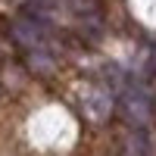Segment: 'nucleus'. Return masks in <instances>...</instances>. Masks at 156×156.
<instances>
[{"instance_id": "1", "label": "nucleus", "mask_w": 156, "mask_h": 156, "mask_svg": "<svg viewBox=\"0 0 156 156\" xmlns=\"http://www.w3.org/2000/svg\"><path fill=\"white\" fill-rule=\"evenodd\" d=\"M122 112L131 125H147L150 122V112H153V97L147 94L140 84H128L125 94H122Z\"/></svg>"}, {"instance_id": "2", "label": "nucleus", "mask_w": 156, "mask_h": 156, "mask_svg": "<svg viewBox=\"0 0 156 156\" xmlns=\"http://www.w3.org/2000/svg\"><path fill=\"white\" fill-rule=\"evenodd\" d=\"M84 109H87V115H90L94 122H100V119H106V115H109L112 100H109L106 90H87V97H84Z\"/></svg>"}]
</instances>
